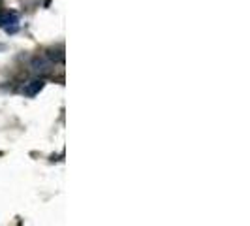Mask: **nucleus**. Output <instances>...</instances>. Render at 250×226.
<instances>
[{"instance_id": "1", "label": "nucleus", "mask_w": 250, "mask_h": 226, "mask_svg": "<svg viewBox=\"0 0 250 226\" xmlns=\"http://www.w3.org/2000/svg\"><path fill=\"white\" fill-rule=\"evenodd\" d=\"M45 87V81L43 79H32V81H28L25 87V94L26 96H36V94H40V90Z\"/></svg>"}, {"instance_id": "2", "label": "nucleus", "mask_w": 250, "mask_h": 226, "mask_svg": "<svg viewBox=\"0 0 250 226\" xmlns=\"http://www.w3.org/2000/svg\"><path fill=\"white\" fill-rule=\"evenodd\" d=\"M32 68H34L36 72H47V70H49V63H47L45 57H36V59L32 61Z\"/></svg>"}]
</instances>
